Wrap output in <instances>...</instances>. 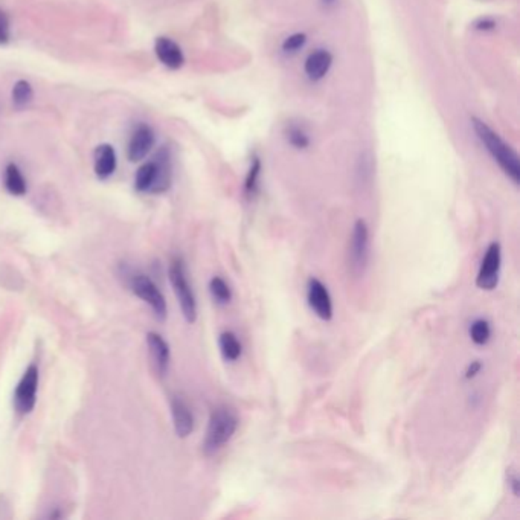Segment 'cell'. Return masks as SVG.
<instances>
[{
	"instance_id": "1",
	"label": "cell",
	"mask_w": 520,
	"mask_h": 520,
	"mask_svg": "<svg viewBox=\"0 0 520 520\" xmlns=\"http://www.w3.org/2000/svg\"><path fill=\"white\" fill-rule=\"evenodd\" d=\"M473 129L477 134V138L485 145L488 153L492 158L499 163V166L504 170V173L511 179L516 185L520 182V163L516 151L507 145L497 133H494L485 122L481 119L473 118Z\"/></svg>"
},
{
	"instance_id": "2",
	"label": "cell",
	"mask_w": 520,
	"mask_h": 520,
	"mask_svg": "<svg viewBox=\"0 0 520 520\" xmlns=\"http://www.w3.org/2000/svg\"><path fill=\"white\" fill-rule=\"evenodd\" d=\"M238 428V417L237 413L227 406H220L212 411L210 423H207V429L203 441V450L206 455H214L223 445H226L232 440Z\"/></svg>"
},
{
	"instance_id": "3",
	"label": "cell",
	"mask_w": 520,
	"mask_h": 520,
	"mask_svg": "<svg viewBox=\"0 0 520 520\" xmlns=\"http://www.w3.org/2000/svg\"><path fill=\"white\" fill-rule=\"evenodd\" d=\"M170 281L174 288V293L178 296L183 318L188 320L190 324H194L197 319V300L180 258L173 259V263L170 266Z\"/></svg>"
},
{
	"instance_id": "4",
	"label": "cell",
	"mask_w": 520,
	"mask_h": 520,
	"mask_svg": "<svg viewBox=\"0 0 520 520\" xmlns=\"http://www.w3.org/2000/svg\"><path fill=\"white\" fill-rule=\"evenodd\" d=\"M369 227L365 220L356 222L352 227L351 243H350V266L351 272L356 276L365 273L369 263Z\"/></svg>"
},
{
	"instance_id": "5",
	"label": "cell",
	"mask_w": 520,
	"mask_h": 520,
	"mask_svg": "<svg viewBox=\"0 0 520 520\" xmlns=\"http://www.w3.org/2000/svg\"><path fill=\"white\" fill-rule=\"evenodd\" d=\"M501 266H502V249L501 244L493 242L487 247L485 255L480 267V272L476 276V286L481 290L492 292L499 284L501 278Z\"/></svg>"
},
{
	"instance_id": "6",
	"label": "cell",
	"mask_w": 520,
	"mask_h": 520,
	"mask_svg": "<svg viewBox=\"0 0 520 520\" xmlns=\"http://www.w3.org/2000/svg\"><path fill=\"white\" fill-rule=\"evenodd\" d=\"M38 388V368L31 365L20 379L14 392V406L20 413H29L36 406Z\"/></svg>"
},
{
	"instance_id": "7",
	"label": "cell",
	"mask_w": 520,
	"mask_h": 520,
	"mask_svg": "<svg viewBox=\"0 0 520 520\" xmlns=\"http://www.w3.org/2000/svg\"><path fill=\"white\" fill-rule=\"evenodd\" d=\"M131 288L134 295L139 296L143 303H147L153 308L154 315L158 316V319L163 320L166 318V300L161 290L158 288V286H156L148 276L145 275L134 276L131 281Z\"/></svg>"
},
{
	"instance_id": "8",
	"label": "cell",
	"mask_w": 520,
	"mask_h": 520,
	"mask_svg": "<svg viewBox=\"0 0 520 520\" xmlns=\"http://www.w3.org/2000/svg\"><path fill=\"white\" fill-rule=\"evenodd\" d=\"M307 303L313 313L322 320H331L332 300L328 288L319 279L311 278L307 284Z\"/></svg>"
},
{
	"instance_id": "9",
	"label": "cell",
	"mask_w": 520,
	"mask_h": 520,
	"mask_svg": "<svg viewBox=\"0 0 520 520\" xmlns=\"http://www.w3.org/2000/svg\"><path fill=\"white\" fill-rule=\"evenodd\" d=\"M171 415L174 421V430L179 438H186L194 430L193 412L180 397L171 399Z\"/></svg>"
},
{
	"instance_id": "10",
	"label": "cell",
	"mask_w": 520,
	"mask_h": 520,
	"mask_svg": "<svg viewBox=\"0 0 520 520\" xmlns=\"http://www.w3.org/2000/svg\"><path fill=\"white\" fill-rule=\"evenodd\" d=\"M154 145V133L148 126H139L133 133L129 145V159L131 162H139L150 153Z\"/></svg>"
},
{
	"instance_id": "11",
	"label": "cell",
	"mask_w": 520,
	"mask_h": 520,
	"mask_svg": "<svg viewBox=\"0 0 520 520\" xmlns=\"http://www.w3.org/2000/svg\"><path fill=\"white\" fill-rule=\"evenodd\" d=\"M156 55L162 65L170 69H179L185 63V57L180 46L166 37H159L154 45Z\"/></svg>"
},
{
	"instance_id": "12",
	"label": "cell",
	"mask_w": 520,
	"mask_h": 520,
	"mask_svg": "<svg viewBox=\"0 0 520 520\" xmlns=\"http://www.w3.org/2000/svg\"><path fill=\"white\" fill-rule=\"evenodd\" d=\"M147 343L154 362V367L161 376H165L170 367V347L158 332H148Z\"/></svg>"
},
{
	"instance_id": "13",
	"label": "cell",
	"mask_w": 520,
	"mask_h": 520,
	"mask_svg": "<svg viewBox=\"0 0 520 520\" xmlns=\"http://www.w3.org/2000/svg\"><path fill=\"white\" fill-rule=\"evenodd\" d=\"M332 65V55L325 49L315 50L305 60V74L310 80H320L324 78Z\"/></svg>"
},
{
	"instance_id": "14",
	"label": "cell",
	"mask_w": 520,
	"mask_h": 520,
	"mask_svg": "<svg viewBox=\"0 0 520 520\" xmlns=\"http://www.w3.org/2000/svg\"><path fill=\"white\" fill-rule=\"evenodd\" d=\"M117 170V153L109 143H102L95 150V173L99 179H107Z\"/></svg>"
},
{
	"instance_id": "15",
	"label": "cell",
	"mask_w": 520,
	"mask_h": 520,
	"mask_svg": "<svg viewBox=\"0 0 520 520\" xmlns=\"http://www.w3.org/2000/svg\"><path fill=\"white\" fill-rule=\"evenodd\" d=\"M218 347H220V352L226 362H237L242 357L243 347L242 342L238 340L237 335L232 331H224L218 337Z\"/></svg>"
},
{
	"instance_id": "16",
	"label": "cell",
	"mask_w": 520,
	"mask_h": 520,
	"mask_svg": "<svg viewBox=\"0 0 520 520\" xmlns=\"http://www.w3.org/2000/svg\"><path fill=\"white\" fill-rule=\"evenodd\" d=\"M5 186L13 195H23L26 193V182L23 174L20 173L17 165L9 163L5 171Z\"/></svg>"
},
{
	"instance_id": "17",
	"label": "cell",
	"mask_w": 520,
	"mask_h": 520,
	"mask_svg": "<svg viewBox=\"0 0 520 520\" xmlns=\"http://www.w3.org/2000/svg\"><path fill=\"white\" fill-rule=\"evenodd\" d=\"M210 292L218 305H227L232 300V290L220 276H214L210 281Z\"/></svg>"
},
{
	"instance_id": "18",
	"label": "cell",
	"mask_w": 520,
	"mask_h": 520,
	"mask_svg": "<svg viewBox=\"0 0 520 520\" xmlns=\"http://www.w3.org/2000/svg\"><path fill=\"white\" fill-rule=\"evenodd\" d=\"M470 337L476 345H487L492 337L490 322L485 319H476L470 325Z\"/></svg>"
},
{
	"instance_id": "19",
	"label": "cell",
	"mask_w": 520,
	"mask_h": 520,
	"mask_svg": "<svg viewBox=\"0 0 520 520\" xmlns=\"http://www.w3.org/2000/svg\"><path fill=\"white\" fill-rule=\"evenodd\" d=\"M34 98V90L33 86L29 85L28 81L20 80L14 85L13 89V101L17 107H25L28 104L33 101Z\"/></svg>"
},
{
	"instance_id": "20",
	"label": "cell",
	"mask_w": 520,
	"mask_h": 520,
	"mask_svg": "<svg viewBox=\"0 0 520 520\" xmlns=\"http://www.w3.org/2000/svg\"><path fill=\"white\" fill-rule=\"evenodd\" d=\"M259 174H261V162H259L258 158L254 159L252 162V166L251 170H249V174L246 178V193L251 195L256 191L258 188V179H259Z\"/></svg>"
},
{
	"instance_id": "21",
	"label": "cell",
	"mask_w": 520,
	"mask_h": 520,
	"mask_svg": "<svg viewBox=\"0 0 520 520\" xmlns=\"http://www.w3.org/2000/svg\"><path fill=\"white\" fill-rule=\"evenodd\" d=\"M287 139H288L290 143L293 145V147H296L299 150L307 148L308 145H310L308 134L303 129H299V127H292V129H290L288 133H287Z\"/></svg>"
},
{
	"instance_id": "22",
	"label": "cell",
	"mask_w": 520,
	"mask_h": 520,
	"mask_svg": "<svg viewBox=\"0 0 520 520\" xmlns=\"http://www.w3.org/2000/svg\"><path fill=\"white\" fill-rule=\"evenodd\" d=\"M307 43V36L305 34H293L286 38L283 43V49L286 52H296Z\"/></svg>"
},
{
	"instance_id": "23",
	"label": "cell",
	"mask_w": 520,
	"mask_h": 520,
	"mask_svg": "<svg viewBox=\"0 0 520 520\" xmlns=\"http://www.w3.org/2000/svg\"><path fill=\"white\" fill-rule=\"evenodd\" d=\"M8 37H9V20L4 11H0V43H5Z\"/></svg>"
},
{
	"instance_id": "24",
	"label": "cell",
	"mask_w": 520,
	"mask_h": 520,
	"mask_svg": "<svg viewBox=\"0 0 520 520\" xmlns=\"http://www.w3.org/2000/svg\"><path fill=\"white\" fill-rule=\"evenodd\" d=\"M481 368H482V365H481L480 360L472 362V365L469 367V369H467V372H465V379H473L476 374L481 371Z\"/></svg>"
},
{
	"instance_id": "25",
	"label": "cell",
	"mask_w": 520,
	"mask_h": 520,
	"mask_svg": "<svg viewBox=\"0 0 520 520\" xmlns=\"http://www.w3.org/2000/svg\"><path fill=\"white\" fill-rule=\"evenodd\" d=\"M509 485H511V488H513L514 496H519V480L516 475H511V477H509Z\"/></svg>"
},
{
	"instance_id": "26",
	"label": "cell",
	"mask_w": 520,
	"mask_h": 520,
	"mask_svg": "<svg viewBox=\"0 0 520 520\" xmlns=\"http://www.w3.org/2000/svg\"><path fill=\"white\" fill-rule=\"evenodd\" d=\"M493 26H494V23L490 22V20H484V22H481L480 26H477V28H480V29H488V28H493Z\"/></svg>"
},
{
	"instance_id": "27",
	"label": "cell",
	"mask_w": 520,
	"mask_h": 520,
	"mask_svg": "<svg viewBox=\"0 0 520 520\" xmlns=\"http://www.w3.org/2000/svg\"><path fill=\"white\" fill-rule=\"evenodd\" d=\"M327 2H331V0H327Z\"/></svg>"
}]
</instances>
